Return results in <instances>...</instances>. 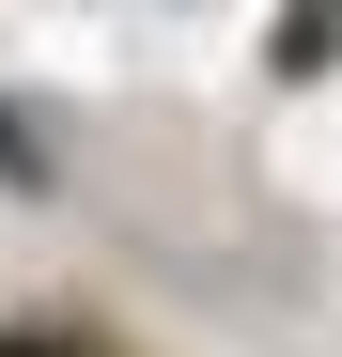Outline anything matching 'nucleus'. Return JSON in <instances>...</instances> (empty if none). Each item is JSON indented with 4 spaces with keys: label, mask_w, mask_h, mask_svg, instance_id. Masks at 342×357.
Masks as SVG:
<instances>
[{
    "label": "nucleus",
    "mask_w": 342,
    "mask_h": 357,
    "mask_svg": "<svg viewBox=\"0 0 342 357\" xmlns=\"http://www.w3.org/2000/svg\"><path fill=\"white\" fill-rule=\"evenodd\" d=\"M0 357H47V342H0Z\"/></svg>",
    "instance_id": "f03ea898"
},
{
    "label": "nucleus",
    "mask_w": 342,
    "mask_h": 357,
    "mask_svg": "<svg viewBox=\"0 0 342 357\" xmlns=\"http://www.w3.org/2000/svg\"><path fill=\"white\" fill-rule=\"evenodd\" d=\"M0 187H47V140L16 125V109H0Z\"/></svg>",
    "instance_id": "f257e3e1"
}]
</instances>
